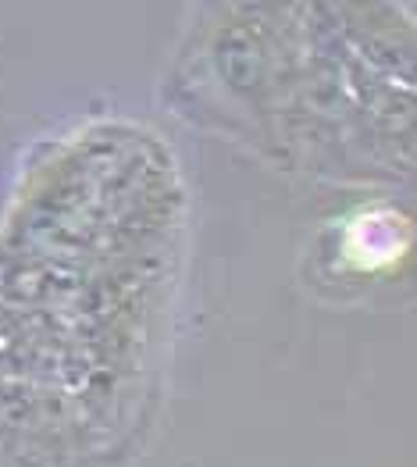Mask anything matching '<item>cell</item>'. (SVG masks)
Instances as JSON below:
<instances>
[]
</instances>
